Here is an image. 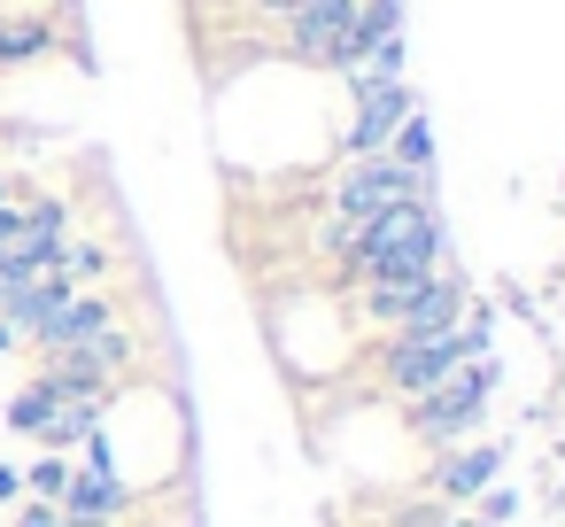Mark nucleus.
<instances>
[{
	"instance_id": "obj_6",
	"label": "nucleus",
	"mask_w": 565,
	"mask_h": 527,
	"mask_svg": "<svg viewBox=\"0 0 565 527\" xmlns=\"http://www.w3.org/2000/svg\"><path fill=\"white\" fill-rule=\"evenodd\" d=\"M488 481H503V442H480V434L434 450V465H426V496H434L441 512H465Z\"/></svg>"
},
{
	"instance_id": "obj_5",
	"label": "nucleus",
	"mask_w": 565,
	"mask_h": 527,
	"mask_svg": "<svg viewBox=\"0 0 565 527\" xmlns=\"http://www.w3.org/2000/svg\"><path fill=\"white\" fill-rule=\"evenodd\" d=\"M349 94H356V125L341 133V156H349V164H356V156H387L395 125L418 109L411 78H349Z\"/></svg>"
},
{
	"instance_id": "obj_9",
	"label": "nucleus",
	"mask_w": 565,
	"mask_h": 527,
	"mask_svg": "<svg viewBox=\"0 0 565 527\" xmlns=\"http://www.w3.org/2000/svg\"><path fill=\"white\" fill-rule=\"evenodd\" d=\"M63 481H71L63 457H40V465H32V496H40V504H63Z\"/></svg>"
},
{
	"instance_id": "obj_7",
	"label": "nucleus",
	"mask_w": 565,
	"mask_h": 527,
	"mask_svg": "<svg viewBox=\"0 0 565 527\" xmlns=\"http://www.w3.org/2000/svg\"><path fill=\"white\" fill-rule=\"evenodd\" d=\"M387 156H395V164H403L411 179H434V125H426V109H411V117L395 125Z\"/></svg>"
},
{
	"instance_id": "obj_1",
	"label": "nucleus",
	"mask_w": 565,
	"mask_h": 527,
	"mask_svg": "<svg viewBox=\"0 0 565 527\" xmlns=\"http://www.w3.org/2000/svg\"><path fill=\"white\" fill-rule=\"evenodd\" d=\"M441 256H449L441 210H434V194H411V202L380 210V218L356 233L341 280H356V287H364V280H426V272H441Z\"/></svg>"
},
{
	"instance_id": "obj_3",
	"label": "nucleus",
	"mask_w": 565,
	"mask_h": 527,
	"mask_svg": "<svg viewBox=\"0 0 565 527\" xmlns=\"http://www.w3.org/2000/svg\"><path fill=\"white\" fill-rule=\"evenodd\" d=\"M488 396H495V357H472V365H457L449 380H434L426 396H411V434H418L426 450H449V442L480 434Z\"/></svg>"
},
{
	"instance_id": "obj_4",
	"label": "nucleus",
	"mask_w": 565,
	"mask_h": 527,
	"mask_svg": "<svg viewBox=\"0 0 565 527\" xmlns=\"http://www.w3.org/2000/svg\"><path fill=\"white\" fill-rule=\"evenodd\" d=\"M287 55L310 71H341L356 63V0H310V9L287 17Z\"/></svg>"
},
{
	"instance_id": "obj_10",
	"label": "nucleus",
	"mask_w": 565,
	"mask_h": 527,
	"mask_svg": "<svg viewBox=\"0 0 565 527\" xmlns=\"http://www.w3.org/2000/svg\"><path fill=\"white\" fill-rule=\"evenodd\" d=\"M17 527H63V504H24V519Z\"/></svg>"
},
{
	"instance_id": "obj_8",
	"label": "nucleus",
	"mask_w": 565,
	"mask_h": 527,
	"mask_svg": "<svg viewBox=\"0 0 565 527\" xmlns=\"http://www.w3.org/2000/svg\"><path fill=\"white\" fill-rule=\"evenodd\" d=\"M511 512H519V488H511V481H488V488L472 496V519H480V527H503Z\"/></svg>"
},
{
	"instance_id": "obj_2",
	"label": "nucleus",
	"mask_w": 565,
	"mask_h": 527,
	"mask_svg": "<svg viewBox=\"0 0 565 527\" xmlns=\"http://www.w3.org/2000/svg\"><path fill=\"white\" fill-rule=\"evenodd\" d=\"M472 357H495V318L472 303L449 334H387V349H380V380L411 403V396H426L434 380H449L457 365H472Z\"/></svg>"
},
{
	"instance_id": "obj_11",
	"label": "nucleus",
	"mask_w": 565,
	"mask_h": 527,
	"mask_svg": "<svg viewBox=\"0 0 565 527\" xmlns=\"http://www.w3.org/2000/svg\"><path fill=\"white\" fill-rule=\"evenodd\" d=\"M256 9H264V17H279V24H287V17H295V9H310V0H256Z\"/></svg>"
},
{
	"instance_id": "obj_12",
	"label": "nucleus",
	"mask_w": 565,
	"mask_h": 527,
	"mask_svg": "<svg viewBox=\"0 0 565 527\" xmlns=\"http://www.w3.org/2000/svg\"><path fill=\"white\" fill-rule=\"evenodd\" d=\"M63 527H117V519H71V512H63Z\"/></svg>"
}]
</instances>
